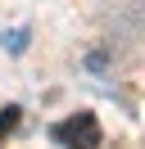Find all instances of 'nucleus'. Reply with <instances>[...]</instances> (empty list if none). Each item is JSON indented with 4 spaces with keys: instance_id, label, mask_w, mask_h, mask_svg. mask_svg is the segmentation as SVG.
Masks as SVG:
<instances>
[{
    "instance_id": "obj_3",
    "label": "nucleus",
    "mask_w": 145,
    "mask_h": 149,
    "mask_svg": "<svg viewBox=\"0 0 145 149\" xmlns=\"http://www.w3.org/2000/svg\"><path fill=\"white\" fill-rule=\"evenodd\" d=\"M0 45H5V50H14V54H18V50H27V27H14L9 36H0Z\"/></svg>"
},
{
    "instance_id": "obj_2",
    "label": "nucleus",
    "mask_w": 145,
    "mask_h": 149,
    "mask_svg": "<svg viewBox=\"0 0 145 149\" xmlns=\"http://www.w3.org/2000/svg\"><path fill=\"white\" fill-rule=\"evenodd\" d=\"M14 127H18V109H14V104H5V113H0V145L9 140V131H14Z\"/></svg>"
},
{
    "instance_id": "obj_1",
    "label": "nucleus",
    "mask_w": 145,
    "mask_h": 149,
    "mask_svg": "<svg viewBox=\"0 0 145 149\" xmlns=\"http://www.w3.org/2000/svg\"><path fill=\"white\" fill-rule=\"evenodd\" d=\"M50 136H54V145H63V149H100V145H104V136H100V118L86 113V109L72 113V118H63V122H54Z\"/></svg>"
}]
</instances>
